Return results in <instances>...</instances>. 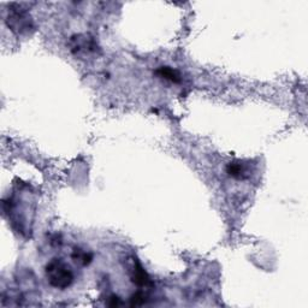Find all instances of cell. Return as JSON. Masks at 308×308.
I'll return each instance as SVG.
<instances>
[{
  "mask_svg": "<svg viewBox=\"0 0 308 308\" xmlns=\"http://www.w3.org/2000/svg\"><path fill=\"white\" fill-rule=\"evenodd\" d=\"M47 282L51 286L59 290L68 289L74 283L75 276L71 267L63 259L55 258L45 267Z\"/></svg>",
  "mask_w": 308,
  "mask_h": 308,
  "instance_id": "cell-1",
  "label": "cell"
},
{
  "mask_svg": "<svg viewBox=\"0 0 308 308\" xmlns=\"http://www.w3.org/2000/svg\"><path fill=\"white\" fill-rule=\"evenodd\" d=\"M5 21H7L9 28L19 35H27L34 29L32 17L26 10L21 8L11 9Z\"/></svg>",
  "mask_w": 308,
  "mask_h": 308,
  "instance_id": "cell-2",
  "label": "cell"
},
{
  "mask_svg": "<svg viewBox=\"0 0 308 308\" xmlns=\"http://www.w3.org/2000/svg\"><path fill=\"white\" fill-rule=\"evenodd\" d=\"M69 47H70L71 52L77 57H89L95 55L99 51L97 41L89 35L85 34L71 37L70 41H69Z\"/></svg>",
  "mask_w": 308,
  "mask_h": 308,
  "instance_id": "cell-3",
  "label": "cell"
},
{
  "mask_svg": "<svg viewBox=\"0 0 308 308\" xmlns=\"http://www.w3.org/2000/svg\"><path fill=\"white\" fill-rule=\"evenodd\" d=\"M130 278L131 282L139 286L147 288V286L152 285V280L151 278H149L148 273L143 270L141 264H140L139 261H136V260H133V265H131L130 267Z\"/></svg>",
  "mask_w": 308,
  "mask_h": 308,
  "instance_id": "cell-4",
  "label": "cell"
},
{
  "mask_svg": "<svg viewBox=\"0 0 308 308\" xmlns=\"http://www.w3.org/2000/svg\"><path fill=\"white\" fill-rule=\"evenodd\" d=\"M155 75H157L159 79L169 81V82H172V83H179L182 81L181 74H179L177 70H175V69H172L170 67L158 68L157 70H155Z\"/></svg>",
  "mask_w": 308,
  "mask_h": 308,
  "instance_id": "cell-5",
  "label": "cell"
},
{
  "mask_svg": "<svg viewBox=\"0 0 308 308\" xmlns=\"http://www.w3.org/2000/svg\"><path fill=\"white\" fill-rule=\"evenodd\" d=\"M71 258L76 264L87 266L93 261V254L82 249V248H75L73 254H71Z\"/></svg>",
  "mask_w": 308,
  "mask_h": 308,
  "instance_id": "cell-6",
  "label": "cell"
},
{
  "mask_svg": "<svg viewBox=\"0 0 308 308\" xmlns=\"http://www.w3.org/2000/svg\"><path fill=\"white\" fill-rule=\"evenodd\" d=\"M226 173H228L230 177H234L237 179L247 177L246 169H244L243 164H241L240 161H232V163H229L228 166H226Z\"/></svg>",
  "mask_w": 308,
  "mask_h": 308,
  "instance_id": "cell-7",
  "label": "cell"
},
{
  "mask_svg": "<svg viewBox=\"0 0 308 308\" xmlns=\"http://www.w3.org/2000/svg\"><path fill=\"white\" fill-rule=\"evenodd\" d=\"M146 298L147 296L145 295V292L137 291L130 297V306H142L146 303Z\"/></svg>",
  "mask_w": 308,
  "mask_h": 308,
  "instance_id": "cell-8",
  "label": "cell"
},
{
  "mask_svg": "<svg viewBox=\"0 0 308 308\" xmlns=\"http://www.w3.org/2000/svg\"><path fill=\"white\" fill-rule=\"evenodd\" d=\"M121 303H122V302H121V300H119V298L117 297V296H111V297H110L109 306L115 307V306H119V304H121Z\"/></svg>",
  "mask_w": 308,
  "mask_h": 308,
  "instance_id": "cell-9",
  "label": "cell"
}]
</instances>
